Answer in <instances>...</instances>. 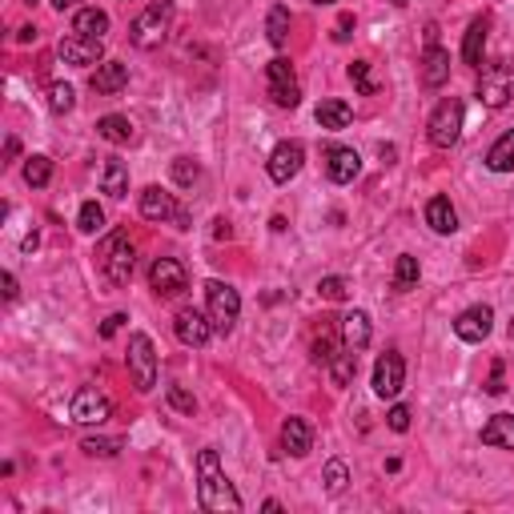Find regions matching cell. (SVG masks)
Segmentation results:
<instances>
[{"mask_svg":"<svg viewBox=\"0 0 514 514\" xmlns=\"http://www.w3.org/2000/svg\"><path fill=\"white\" fill-rule=\"evenodd\" d=\"M350 80H353V88H358L361 96L377 93V80H374V72H369V61H353L350 64Z\"/></svg>","mask_w":514,"mask_h":514,"instance_id":"obj_37","label":"cell"},{"mask_svg":"<svg viewBox=\"0 0 514 514\" xmlns=\"http://www.w3.org/2000/svg\"><path fill=\"white\" fill-rule=\"evenodd\" d=\"M24 181H29L32 189H45V185L53 181V161H48L45 153H32V157L24 161Z\"/></svg>","mask_w":514,"mask_h":514,"instance_id":"obj_32","label":"cell"},{"mask_svg":"<svg viewBox=\"0 0 514 514\" xmlns=\"http://www.w3.org/2000/svg\"><path fill=\"white\" fill-rule=\"evenodd\" d=\"M133 265H137V253H133L128 233L125 229L109 233L101 245V273L112 281V286H128V281H133Z\"/></svg>","mask_w":514,"mask_h":514,"instance_id":"obj_2","label":"cell"},{"mask_svg":"<svg viewBox=\"0 0 514 514\" xmlns=\"http://www.w3.org/2000/svg\"><path fill=\"white\" fill-rule=\"evenodd\" d=\"M350 29H353V16H342V21H337L334 40H345V37H350Z\"/></svg>","mask_w":514,"mask_h":514,"instance_id":"obj_46","label":"cell"},{"mask_svg":"<svg viewBox=\"0 0 514 514\" xmlns=\"http://www.w3.org/2000/svg\"><path fill=\"white\" fill-rule=\"evenodd\" d=\"M265 80H269V96L278 109H297V101H302V88H297V77H294V64L286 61V56H273L269 64H265Z\"/></svg>","mask_w":514,"mask_h":514,"instance_id":"obj_7","label":"cell"},{"mask_svg":"<svg viewBox=\"0 0 514 514\" xmlns=\"http://www.w3.org/2000/svg\"><path fill=\"white\" fill-rule=\"evenodd\" d=\"M125 366L128 377L141 394H149L157 386V350H153V337L149 334H133L128 337V353H125Z\"/></svg>","mask_w":514,"mask_h":514,"instance_id":"obj_4","label":"cell"},{"mask_svg":"<svg viewBox=\"0 0 514 514\" xmlns=\"http://www.w3.org/2000/svg\"><path fill=\"white\" fill-rule=\"evenodd\" d=\"M406 386V361H402L398 350H386L382 358L374 361V394L386 402H394Z\"/></svg>","mask_w":514,"mask_h":514,"instance_id":"obj_9","label":"cell"},{"mask_svg":"<svg viewBox=\"0 0 514 514\" xmlns=\"http://www.w3.org/2000/svg\"><path fill=\"white\" fill-rule=\"evenodd\" d=\"M326 173L334 185H350L353 177L361 173V157L358 149H350V145H334V149L326 153Z\"/></svg>","mask_w":514,"mask_h":514,"instance_id":"obj_16","label":"cell"},{"mask_svg":"<svg viewBox=\"0 0 514 514\" xmlns=\"http://www.w3.org/2000/svg\"><path fill=\"white\" fill-rule=\"evenodd\" d=\"M173 334H177L181 345H193V350H197V345H205L217 329H213V321H209V313H201V310L189 305V310H181L173 318Z\"/></svg>","mask_w":514,"mask_h":514,"instance_id":"obj_12","label":"cell"},{"mask_svg":"<svg viewBox=\"0 0 514 514\" xmlns=\"http://www.w3.org/2000/svg\"><path fill=\"white\" fill-rule=\"evenodd\" d=\"M72 32L104 40V32H109V12H101V8H80V12L72 16Z\"/></svg>","mask_w":514,"mask_h":514,"instance_id":"obj_27","label":"cell"},{"mask_svg":"<svg viewBox=\"0 0 514 514\" xmlns=\"http://www.w3.org/2000/svg\"><path fill=\"white\" fill-rule=\"evenodd\" d=\"M305 165V145L302 141H281L278 149L269 153V177L278 185H289Z\"/></svg>","mask_w":514,"mask_h":514,"instance_id":"obj_13","label":"cell"},{"mask_svg":"<svg viewBox=\"0 0 514 514\" xmlns=\"http://www.w3.org/2000/svg\"><path fill=\"white\" fill-rule=\"evenodd\" d=\"M510 96H514V69L510 64H490V69H482L478 101L486 104V109H502Z\"/></svg>","mask_w":514,"mask_h":514,"instance_id":"obj_8","label":"cell"},{"mask_svg":"<svg viewBox=\"0 0 514 514\" xmlns=\"http://www.w3.org/2000/svg\"><path fill=\"white\" fill-rule=\"evenodd\" d=\"M149 286L157 297H177L189 286V273H185V265L177 261V257H157V261L149 265Z\"/></svg>","mask_w":514,"mask_h":514,"instance_id":"obj_10","label":"cell"},{"mask_svg":"<svg viewBox=\"0 0 514 514\" xmlns=\"http://www.w3.org/2000/svg\"><path fill=\"white\" fill-rule=\"evenodd\" d=\"M289 24H294V21H289V8L286 4H273L269 16H265V37H269L273 48H281L289 40Z\"/></svg>","mask_w":514,"mask_h":514,"instance_id":"obj_30","label":"cell"},{"mask_svg":"<svg viewBox=\"0 0 514 514\" xmlns=\"http://www.w3.org/2000/svg\"><path fill=\"white\" fill-rule=\"evenodd\" d=\"M205 313H209L217 334H229L237 313H241V294L229 286V281H217V278L205 281Z\"/></svg>","mask_w":514,"mask_h":514,"instance_id":"obj_3","label":"cell"},{"mask_svg":"<svg viewBox=\"0 0 514 514\" xmlns=\"http://www.w3.org/2000/svg\"><path fill=\"white\" fill-rule=\"evenodd\" d=\"M281 446H286V454L294 458H305L313 450V430L305 418H286L281 422Z\"/></svg>","mask_w":514,"mask_h":514,"instance_id":"obj_18","label":"cell"},{"mask_svg":"<svg viewBox=\"0 0 514 514\" xmlns=\"http://www.w3.org/2000/svg\"><path fill=\"white\" fill-rule=\"evenodd\" d=\"M61 61L64 64H77V69H88V64H101L104 61V45L93 37H80V32H72V37L61 40Z\"/></svg>","mask_w":514,"mask_h":514,"instance_id":"obj_15","label":"cell"},{"mask_svg":"<svg viewBox=\"0 0 514 514\" xmlns=\"http://www.w3.org/2000/svg\"><path fill=\"white\" fill-rule=\"evenodd\" d=\"M353 120V109L345 101H337V96H329V101L318 104V125L329 128V133H337V128H345Z\"/></svg>","mask_w":514,"mask_h":514,"instance_id":"obj_26","label":"cell"},{"mask_svg":"<svg viewBox=\"0 0 514 514\" xmlns=\"http://www.w3.org/2000/svg\"><path fill=\"white\" fill-rule=\"evenodd\" d=\"M342 353V329H321V337H313V361L329 366Z\"/></svg>","mask_w":514,"mask_h":514,"instance_id":"obj_31","label":"cell"},{"mask_svg":"<svg viewBox=\"0 0 514 514\" xmlns=\"http://www.w3.org/2000/svg\"><path fill=\"white\" fill-rule=\"evenodd\" d=\"M486 390H490V394H502V390H506V386H502V361H498V366H494V374H490Z\"/></svg>","mask_w":514,"mask_h":514,"instance_id":"obj_45","label":"cell"},{"mask_svg":"<svg viewBox=\"0 0 514 514\" xmlns=\"http://www.w3.org/2000/svg\"><path fill=\"white\" fill-rule=\"evenodd\" d=\"M482 442L494 450H514V414H494L482 426Z\"/></svg>","mask_w":514,"mask_h":514,"instance_id":"obj_23","label":"cell"},{"mask_svg":"<svg viewBox=\"0 0 514 514\" xmlns=\"http://www.w3.org/2000/svg\"><path fill=\"white\" fill-rule=\"evenodd\" d=\"M213 225H217V229H213V237H229V233H233L225 221H213Z\"/></svg>","mask_w":514,"mask_h":514,"instance_id":"obj_50","label":"cell"},{"mask_svg":"<svg viewBox=\"0 0 514 514\" xmlns=\"http://www.w3.org/2000/svg\"><path fill=\"white\" fill-rule=\"evenodd\" d=\"M313 4H334V0H313Z\"/></svg>","mask_w":514,"mask_h":514,"instance_id":"obj_53","label":"cell"},{"mask_svg":"<svg viewBox=\"0 0 514 514\" xmlns=\"http://www.w3.org/2000/svg\"><path fill=\"white\" fill-rule=\"evenodd\" d=\"M72 4H77V0H53V8H61V12H64V8H72Z\"/></svg>","mask_w":514,"mask_h":514,"instance_id":"obj_51","label":"cell"},{"mask_svg":"<svg viewBox=\"0 0 514 514\" xmlns=\"http://www.w3.org/2000/svg\"><path fill=\"white\" fill-rule=\"evenodd\" d=\"M169 406L181 410V414H193V410H197V398H193L185 386H169Z\"/></svg>","mask_w":514,"mask_h":514,"instance_id":"obj_42","label":"cell"},{"mask_svg":"<svg viewBox=\"0 0 514 514\" xmlns=\"http://www.w3.org/2000/svg\"><path fill=\"white\" fill-rule=\"evenodd\" d=\"M96 133H101L109 145H128V141H133V125H128V117H120V112H109V117L96 120Z\"/></svg>","mask_w":514,"mask_h":514,"instance_id":"obj_29","label":"cell"},{"mask_svg":"<svg viewBox=\"0 0 514 514\" xmlns=\"http://www.w3.org/2000/svg\"><path fill=\"white\" fill-rule=\"evenodd\" d=\"M101 193H109L112 201H120L128 193V169H125V161H104V169H101Z\"/></svg>","mask_w":514,"mask_h":514,"instance_id":"obj_25","label":"cell"},{"mask_svg":"<svg viewBox=\"0 0 514 514\" xmlns=\"http://www.w3.org/2000/svg\"><path fill=\"white\" fill-rule=\"evenodd\" d=\"M169 12H173V4H169V0H153V4L133 21V29H128V40H133L137 48H157L161 40H165Z\"/></svg>","mask_w":514,"mask_h":514,"instance_id":"obj_5","label":"cell"},{"mask_svg":"<svg viewBox=\"0 0 514 514\" xmlns=\"http://www.w3.org/2000/svg\"><path fill=\"white\" fill-rule=\"evenodd\" d=\"M369 337H374V326H369V313L366 310H350L342 318V345L345 350H366Z\"/></svg>","mask_w":514,"mask_h":514,"instance_id":"obj_17","label":"cell"},{"mask_svg":"<svg viewBox=\"0 0 514 514\" xmlns=\"http://www.w3.org/2000/svg\"><path fill=\"white\" fill-rule=\"evenodd\" d=\"M201 177V165L197 161H189V157H177L173 161V181L177 185H185V189H193V181Z\"/></svg>","mask_w":514,"mask_h":514,"instance_id":"obj_40","label":"cell"},{"mask_svg":"<svg viewBox=\"0 0 514 514\" xmlns=\"http://www.w3.org/2000/svg\"><path fill=\"white\" fill-rule=\"evenodd\" d=\"M486 32H490V21L486 16H478V21L466 29V40H462V61L466 64H474L478 69L482 64V48H486Z\"/></svg>","mask_w":514,"mask_h":514,"instance_id":"obj_24","label":"cell"},{"mask_svg":"<svg viewBox=\"0 0 514 514\" xmlns=\"http://www.w3.org/2000/svg\"><path fill=\"white\" fill-rule=\"evenodd\" d=\"M72 104H77V93H72V85L56 80V85L48 88V109H53V112H72Z\"/></svg>","mask_w":514,"mask_h":514,"instance_id":"obj_38","label":"cell"},{"mask_svg":"<svg viewBox=\"0 0 514 514\" xmlns=\"http://www.w3.org/2000/svg\"><path fill=\"white\" fill-rule=\"evenodd\" d=\"M318 294L326 297V302H345V297H350V281H345V278H321Z\"/></svg>","mask_w":514,"mask_h":514,"instance_id":"obj_39","label":"cell"},{"mask_svg":"<svg viewBox=\"0 0 514 514\" xmlns=\"http://www.w3.org/2000/svg\"><path fill=\"white\" fill-rule=\"evenodd\" d=\"M16 40H21V45H29V40H37V29H32V24H24V29L16 32Z\"/></svg>","mask_w":514,"mask_h":514,"instance_id":"obj_49","label":"cell"},{"mask_svg":"<svg viewBox=\"0 0 514 514\" xmlns=\"http://www.w3.org/2000/svg\"><path fill=\"white\" fill-rule=\"evenodd\" d=\"M486 169H494V173H510V169H514V128H510V133H502L486 149Z\"/></svg>","mask_w":514,"mask_h":514,"instance_id":"obj_28","label":"cell"},{"mask_svg":"<svg viewBox=\"0 0 514 514\" xmlns=\"http://www.w3.org/2000/svg\"><path fill=\"white\" fill-rule=\"evenodd\" d=\"M80 450H85L88 458H112L120 450V442L117 438H85V442H80Z\"/></svg>","mask_w":514,"mask_h":514,"instance_id":"obj_41","label":"cell"},{"mask_svg":"<svg viewBox=\"0 0 514 514\" xmlns=\"http://www.w3.org/2000/svg\"><path fill=\"white\" fill-rule=\"evenodd\" d=\"M0 281H4V302H12V297H16V278H12V273H4Z\"/></svg>","mask_w":514,"mask_h":514,"instance_id":"obj_47","label":"cell"},{"mask_svg":"<svg viewBox=\"0 0 514 514\" xmlns=\"http://www.w3.org/2000/svg\"><path fill=\"white\" fill-rule=\"evenodd\" d=\"M125 85H128V64H120V61H101V64H96V72H93V93L117 96Z\"/></svg>","mask_w":514,"mask_h":514,"instance_id":"obj_19","label":"cell"},{"mask_svg":"<svg viewBox=\"0 0 514 514\" xmlns=\"http://www.w3.org/2000/svg\"><path fill=\"white\" fill-rule=\"evenodd\" d=\"M418 286V257L414 253H402L398 265H394V289L398 294H406V289Z\"/></svg>","mask_w":514,"mask_h":514,"instance_id":"obj_33","label":"cell"},{"mask_svg":"<svg viewBox=\"0 0 514 514\" xmlns=\"http://www.w3.org/2000/svg\"><path fill=\"white\" fill-rule=\"evenodd\" d=\"M141 213L149 217V221H169V217L177 221V213H181V209H177L173 193H165L161 185H149V189L141 193Z\"/></svg>","mask_w":514,"mask_h":514,"instance_id":"obj_20","label":"cell"},{"mask_svg":"<svg viewBox=\"0 0 514 514\" xmlns=\"http://www.w3.org/2000/svg\"><path fill=\"white\" fill-rule=\"evenodd\" d=\"M69 414H72V422H77V426H101V422H109L112 406H109V398H104L96 386H85V390H77Z\"/></svg>","mask_w":514,"mask_h":514,"instance_id":"obj_11","label":"cell"},{"mask_svg":"<svg viewBox=\"0 0 514 514\" xmlns=\"http://www.w3.org/2000/svg\"><path fill=\"white\" fill-rule=\"evenodd\" d=\"M77 229H80V233H101V229H104V209L96 205V201H85V205H80Z\"/></svg>","mask_w":514,"mask_h":514,"instance_id":"obj_36","label":"cell"},{"mask_svg":"<svg viewBox=\"0 0 514 514\" xmlns=\"http://www.w3.org/2000/svg\"><path fill=\"white\" fill-rule=\"evenodd\" d=\"M426 225H430L434 233H454L458 229V213L454 205H450V197H430L426 201Z\"/></svg>","mask_w":514,"mask_h":514,"instance_id":"obj_22","label":"cell"},{"mask_svg":"<svg viewBox=\"0 0 514 514\" xmlns=\"http://www.w3.org/2000/svg\"><path fill=\"white\" fill-rule=\"evenodd\" d=\"M394 4H398V8H406V4H410V0H394Z\"/></svg>","mask_w":514,"mask_h":514,"instance_id":"obj_52","label":"cell"},{"mask_svg":"<svg viewBox=\"0 0 514 514\" xmlns=\"http://www.w3.org/2000/svg\"><path fill=\"white\" fill-rule=\"evenodd\" d=\"M197 502L201 510H241V498L233 490V482L225 478L221 462H217V450H201L197 454Z\"/></svg>","mask_w":514,"mask_h":514,"instance_id":"obj_1","label":"cell"},{"mask_svg":"<svg viewBox=\"0 0 514 514\" xmlns=\"http://www.w3.org/2000/svg\"><path fill=\"white\" fill-rule=\"evenodd\" d=\"M321 482H326V490H329V494H342V490H345V482H350V466H345L342 458H329V462H326V470H321Z\"/></svg>","mask_w":514,"mask_h":514,"instance_id":"obj_35","label":"cell"},{"mask_svg":"<svg viewBox=\"0 0 514 514\" xmlns=\"http://www.w3.org/2000/svg\"><path fill=\"white\" fill-rule=\"evenodd\" d=\"M510 337H514V318H510Z\"/></svg>","mask_w":514,"mask_h":514,"instance_id":"obj_54","label":"cell"},{"mask_svg":"<svg viewBox=\"0 0 514 514\" xmlns=\"http://www.w3.org/2000/svg\"><path fill=\"white\" fill-rule=\"evenodd\" d=\"M16 153H21V141H16V137H8V145H4V165H12V157H16Z\"/></svg>","mask_w":514,"mask_h":514,"instance_id":"obj_48","label":"cell"},{"mask_svg":"<svg viewBox=\"0 0 514 514\" xmlns=\"http://www.w3.org/2000/svg\"><path fill=\"white\" fill-rule=\"evenodd\" d=\"M462 117H466L462 101H458V96H446V101L434 109L430 125H426V137H430V145H438V149H450V145L462 137Z\"/></svg>","mask_w":514,"mask_h":514,"instance_id":"obj_6","label":"cell"},{"mask_svg":"<svg viewBox=\"0 0 514 514\" xmlns=\"http://www.w3.org/2000/svg\"><path fill=\"white\" fill-rule=\"evenodd\" d=\"M329 374H334V386H350V377H353V369H358V353L353 350H345L342 345V353H337L334 361H329Z\"/></svg>","mask_w":514,"mask_h":514,"instance_id":"obj_34","label":"cell"},{"mask_svg":"<svg viewBox=\"0 0 514 514\" xmlns=\"http://www.w3.org/2000/svg\"><path fill=\"white\" fill-rule=\"evenodd\" d=\"M450 80V53L438 45H430L422 53V85L426 88H442Z\"/></svg>","mask_w":514,"mask_h":514,"instance_id":"obj_21","label":"cell"},{"mask_svg":"<svg viewBox=\"0 0 514 514\" xmlns=\"http://www.w3.org/2000/svg\"><path fill=\"white\" fill-rule=\"evenodd\" d=\"M120 321H125V313H112V318H104V326H101V337H112L120 329Z\"/></svg>","mask_w":514,"mask_h":514,"instance_id":"obj_44","label":"cell"},{"mask_svg":"<svg viewBox=\"0 0 514 514\" xmlns=\"http://www.w3.org/2000/svg\"><path fill=\"white\" fill-rule=\"evenodd\" d=\"M490 329H494V310H490V305H470V310H462L454 318V334L470 345L486 342Z\"/></svg>","mask_w":514,"mask_h":514,"instance_id":"obj_14","label":"cell"},{"mask_svg":"<svg viewBox=\"0 0 514 514\" xmlns=\"http://www.w3.org/2000/svg\"><path fill=\"white\" fill-rule=\"evenodd\" d=\"M386 426H390L394 434H406L410 430V406H394L390 414H386Z\"/></svg>","mask_w":514,"mask_h":514,"instance_id":"obj_43","label":"cell"}]
</instances>
